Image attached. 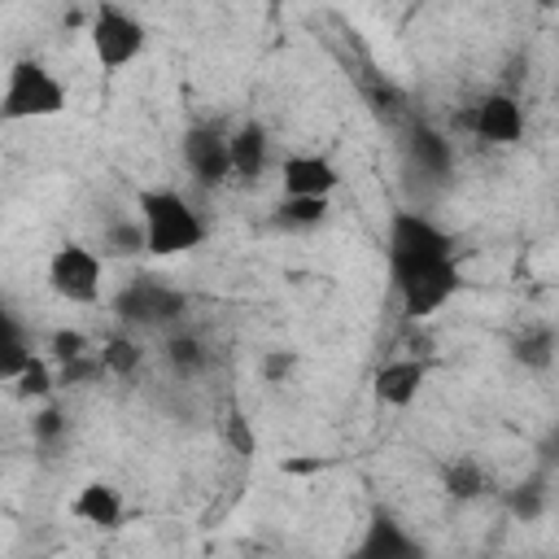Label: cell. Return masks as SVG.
I'll use <instances>...</instances> for the list:
<instances>
[{"instance_id": "3957f363", "label": "cell", "mask_w": 559, "mask_h": 559, "mask_svg": "<svg viewBox=\"0 0 559 559\" xmlns=\"http://www.w3.org/2000/svg\"><path fill=\"white\" fill-rule=\"evenodd\" d=\"M454 258V236L445 227H437L428 214L415 210H397L389 218V275L393 284H402L406 275H419L437 262Z\"/></svg>"}, {"instance_id": "cb8c5ba5", "label": "cell", "mask_w": 559, "mask_h": 559, "mask_svg": "<svg viewBox=\"0 0 559 559\" xmlns=\"http://www.w3.org/2000/svg\"><path fill=\"white\" fill-rule=\"evenodd\" d=\"M507 507H511V515H515V520L533 524V520L546 511V485H542V480L515 485V489H511V498H507Z\"/></svg>"}, {"instance_id": "52a82bcc", "label": "cell", "mask_w": 559, "mask_h": 559, "mask_svg": "<svg viewBox=\"0 0 559 559\" xmlns=\"http://www.w3.org/2000/svg\"><path fill=\"white\" fill-rule=\"evenodd\" d=\"M459 127H467L485 144H520L524 140V105L511 92H489L459 118Z\"/></svg>"}, {"instance_id": "4fadbf2b", "label": "cell", "mask_w": 559, "mask_h": 559, "mask_svg": "<svg viewBox=\"0 0 559 559\" xmlns=\"http://www.w3.org/2000/svg\"><path fill=\"white\" fill-rule=\"evenodd\" d=\"M70 511H74V520H83L92 528H118L122 524V493L109 480H87L74 493Z\"/></svg>"}, {"instance_id": "9c48e42d", "label": "cell", "mask_w": 559, "mask_h": 559, "mask_svg": "<svg viewBox=\"0 0 559 559\" xmlns=\"http://www.w3.org/2000/svg\"><path fill=\"white\" fill-rule=\"evenodd\" d=\"M179 148H183V166L192 170V179H197V183H205V188H218V183H227V179H231L227 135H223L218 127H210V122H197V127H188Z\"/></svg>"}, {"instance_id": "484cf974", "label": "cell", "mask_w": 559, "mask_h": 559, "mask_svg": "<svg viewBox=\"0 0 559 559\" xmlns=\"http://www.w3.org/2000/svg\"><path fill=\"white\" fill-rule=\"evenodd\" d=\"M293 371H297V349H266L262 354V380L266 384H288Z\"/></svg>"}, {"instance_id": "e0dca14e", "label": "cell", "mask_w": 559, "mask_h": 559, "mask_svg": "<svg viewBox=\"0 0 559 559\" xmlns=\"http://www.w3.org/2000/svg\"><path fill=\"white\" fill-rule=\"evenodd\" d=\"M96 362H100V371H109V376L127 380V376H135V371H140L144 349H140V341H131L127 332H114V336H105V345H100Z\"/></svg>"}, {"instance_id": "5bb4252c", "label": "cell", "mask_w": 559, "mask_h": 559, "mask_svg": "<svg viewBox=\"0 0 559 559\" xmlns=\"http://www.w3.org/2000/svg\"><path fill=\"white\" fill-rule=\"evenodd\" d=\"M415 550H419V546L402 533V524H397L393 515H376V520L367 524L362 546H358L362 559H406V555H415Z\"/></svg>"}, {"instance_id": "d6986e66", "label": "cell", "mask_w": 559, "mask_h": 559, "mask_svg": "<svg viewBox=\"0 0 559 559\" xmlns=\"http://www.w3.org/2000/svg\"><path fill=\"white\" fill-rule=\"evenodd\" d=\"M26 362H31L26 332H22V323L0 306V380H13Z\"/></svg>"}, {"instance_id": "ba28073f", "label": "cell", "mask_w": 559, "mask_h": 559, "mask_svg": "<svg viewBox=\"0 0 559 559\" xmlns=\"http://www.w3.org/2000/svg\"><path fill=\"white\" fill-rule=\"evenodd\" d=\"M459 266H454V258L450 262H437V266H428V271H419V275H406L402 284H393L397 288V297H402V314L406 319H428L432 310H441L454 293H459Z\"/></svg>"}, {"instance_id": "2e32d148", "label": "cell", "mask_w": 559, "mask_h": 559, "mask_svg": "<svg viewBox=\"0 0 559 559\" xmlns=\"http://www.w3.org/2000/svg\"><path fill=\"white\" fill-rule=\"evenodd\" d=\"M441 489L450 498H459V502H472V498H480L489 489V480H485V467L472 454H463V459H450L441 467Z\"/></svg>"}, {"instance_id": "6da1fadb", "label": "cell", "mask_w": 559, "mask_h": 559, "mask_svg": "<svg viewBox=\"0 0 559 559\" xmlns=\"http://www.w3.org/2000/svg\"><path fill=\"white\" fill-rule=\"evenodd\" d=\"M140 227H144V253L148 258H179L192 253L205 240L201 214L175 192V188H144L135 197Z\"/></svg>"}, {"instance_id": "f1b7e54d", "label": "cell", "mask_w": 559, "mask_h": 559, "mask_svg": "<svg viewBox=\"0 0 559 559\" xmlns=\"http://www.w3.org/2000/svg\"><path fill=\"white\" fill-rule=\"evenodd\" d=\"M537 4H542V9H555V4H559V0H537Z\"/></svg>"}, {"instance_id": "d4e9b609", "label": "cell", "mask_w": 559, "mask_h": 559, "mask_svg": "<svg viewBox=\"0 0 559 559\" xmlns=\"http://www.w3.org/2000/svg\"><path fill=\"white\" fill-rule=\"evenodd\" d=\"M223 437H227V445L236 450V454H258V437H253V428H249V419H245V411L240 406H227V419H223Z\"/></svg>"}, {"instance_id": "7402d4cb", "label": "cell", "mask_w": 559, "mask_h": 559, "mask_svg": "<svg viewBox=\"0 0 559 559\" xmlns=\"http://www.w3.org/2000/svg\"><path fill=\"white\" fill-rule=\"evenodd\" d=\"M275 218L284 227H314L328 218V197H284L275 205Z\"/></svg>"}, {"instance_id": "8fae6325", "label": "cell", "mask_w": 559, "mask_h": 559, "mask_svg": "<svg viewBox=\"0 0 559 559\" xmlns=\"http://www.w3.org/2000/svg\"><path fill=\"white\" fill-rule=\"evenodd\" d=\"M376 397L384 406H411L419 397V389L428 384V362L424 358H393L376 371Z\"/></svg>"}, {"instance_id": "7c38bea8", "label": "cell", "mask_w": 559, "mask_h": 559, "mask_svg": "<svg viewBox=\"0 0 559 559\" xmlns=\"http://www.w3.org/2000/svg\"><path fill=\"white\" fill-rule=\"evenodd\" d=\"M266 148H271V140H266V127L262 122H240L231 135H227V157H231V175L236 179H245V183H258L262 179V170H266Z\"/></svg>"}, {"instance_id": "7a4b0ae2", "label": "cell", "mask_w": 559, "mask_h": 559, "mask_svg": "<svg viewBox=\"0 0 559 559\" xmlns=\"http://www.w3.org/2000/svg\"><path fill=\"white\" fill-rule=\"evenodd\" d=\"M66 83L39 61V57H17L4 74L0 87V122H39L66 114Z\"/></svg>"}, {"instance_id": "4316f807", "label": "cell", "mask_w": 559, "mask_h": 559, "mask_svg": "<svg viewBox=\"0 0 559 559\" xmlns=\"http://www.w3.org/2000/svg\"><path fill=\"white\" fill-rule=\"evenodd\" d=\"M61 432H66V415H61L57 406H44V411H35V419H31V437H35L39 445H52V441H61Z\"/></svg>"}, {"instance_id": "f546056e", "label": "cell", "mask_w": 559, "mask_h": 559, "mask_svg": "<svg viewBox=\"0 0 559 559\" xmlns=\"http://www.w3.org/2000/svg\"><path fill=\"white\" fill-rule=\"evenodd\" d=\"M424 4H432V0H424Z\"/></svg>"}, {"instance_id": "603a6c76", "label": "cell", "mask_w": 559, "mask_h": 559, "mask_svg": "<svg viewBox=\"0 0 559 559\" xmlns=\"http://www.w3.org/2000/svg\"><path fill=\"white\" fill-rule=\"evenodd\" d=\"M13 380H17V397H22V402H39V397H48V393H52V384H57V380H52V371H48V362H44V358H35V354H31V362H26Z\"/></svg>"}, {"instance_id": "9a60e30c", "label": "cell", "mask_w": 559, "mask_h": 559, "mask_svg": "<svg viewBox=\"0 0 559 559\" xmlns=\"http://www.w3.org/2000/svg\"><path fill=\"white\" fill-rule=\"evenodd\" d=\"M406 148H411L415 166H419V170H428V175H445V170H450V162H454V148H450V140H445L441 131L424 127V122L411 131Z\"/></svg>"}, {"instance_id": "8992f818", "label": "cell", "mask_w": 559, "mask_h": 559, "mask_svg": "<svg viewBox=\"0 0 559 559\" xmlns=\"http://www.w3.org/2000/svg\"><path fill=\"white\" fill-rule=\"evenodd\" d=\"M100 280H105V266H100V253L87 249V245H61L52 258H48V288L70 301V306H92L100 301Z\"/></svg>"}, {"instance_id": "83f0119b", "label": "cell", "mask_w": 559, "mask_h": 559, "mask_svg": "<svg viewBox=\"0 0 559 559\" xmlns=\"http://www.w3.org/2000/svg\"><path fill=\"white\" fill-rule=\"evenodd\" d=\"M79 354H87V336H83L79 328H57V332H52V358H57V362H70V358H79Z\"/></svg>"}, {"instance_id": "ffe728a7", "label": "cell", "mask_w": 559, "mask_h": 559, "mask_svg": "<svg viewBox=\"0 0 559 559\" xmlns=\"http://www.w3.org/2000/svg\"><path fill=\"white\" fill-rule=\"evenodd\" d=\"M100 249H105V258H135V253H144V227H140V218L135 223L131 218L109 223L105 236H100Z\"/></svg>"}, {"instance_id": "30bf717a", "label": "cell", "mask_w": 559, "mask_h": 559, "mask_svg": "<svg viewBox=\"0 0 559 559\" xmlns=\"http://www.w3.org/2000/svg\"><path fill=\"white\" fill-rule=\"evenodd\" d=\"M280 183H284V197H332L341 188V170L319 153H297V157H284Z\"/></svg>"}, {"instance_id": "5b68a950", "label": "cell", "mask_w": 559, "mask_h": 559, "mask_svg": "<svg viewBox=\"0 0 559 559\" xmlns=\"http://www.w3.org/2000/svg\"><path fill=\"white\" fill-rule=\"evenodd\" d=\"M183 310H188V293L162 280H131L114 297V314L131 328H166V323H179Z\"/></svg>"}, {"instance_id": "ac0fdd59", "label": "cell", "mask_w": 559, "mask_h": 559, "mask_svg": "<svg viewBox=\"0 0 559 559\" xmlns=\"http://www.w3.org/2000/svg\"><path fill=\"white\" fill-rule=\"evenodd\" d=\"M511 358L524 362V367H533V371H546V367L555 362V332H550L546 323L524 328V332L511 341Z\"/></svg>"}, {"instance_id": "277c9868", "label": "cell", "mask_w": 559, "mask_h": 559, "mask_svg": "<svg viewBox=\"0 0 559 559\" xmlns=\"http://www.w3.org/2000/svg\"><path fill=\"white\" fill-rule=\"evenodd\" d=\"M87 35H92L96 66H100L105 74L131 66V61L144 52V39H148V35H144V22L131 17V13H127L122 4H114V0H100V4H96Z\"/></svg>"}, {"instance_id": "44dd1931", "label": "cell", "mask_w": 559, "mask_h": 559, "mask_svg": "<svg viewBox=\"0 0 559 559\" xmlns=\"http://www.w3.org/2000/svg\"><path fill=\"white\" fill-rule=\"evenodd\" d=\"M166 362L175 367V376H197V371L210 362V354H205V345H201L192 332H175V336L166 341Z\"/></svg>"}]
</instances>
